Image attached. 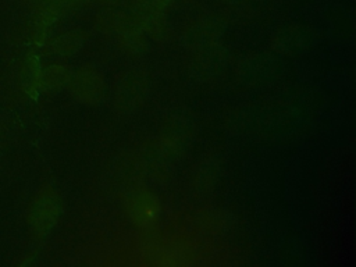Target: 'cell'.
I'll list each match as a JSON object with an SVG mask.
<instances>
[{
	"instance_id": "6da1fadb",
	"label": "cell",
	"mask_w": 356,
	"mask_h": 267,
	"mask_svg": "<svg viewBox=\"0 0 356 267\" xmlns=\"http://www.w3.org/2000/svg\"><path fill=\"white\" fill-rule=\"evenodd\" d=\"M56 199L49 191H40L28 207V225L33 235L42 236L51 227L56 217Z\"/></svg>"
}]
</instances>
